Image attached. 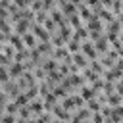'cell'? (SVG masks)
<instances>
[{
    "mask_svg": "<svg viewBox=\"0 0 123 123\" xmlns=\"http://www.w3.org/2000/svg\"><path fill=\"white\" fill-rule=\"evenodd\" d=\"M60 104H62V108L63 110H67V111H77L79 108H83L85 106V102H83V98L75 92V94H69L67 98H63V100H60Z\"/></svg>",
    "mask_w": 123,
    "mask_h": 123,
    "instance_id": "1",
    "label": "cell"
},
{
    "mask_svg": "<svg viewBox=\"0 0 123 123\" xmlns=\"http://www.w3.org/2000/svg\"><path fill=\"white\" fill-rule=\"evenodd\" d=\"M81 54H83L88 62H94V60L100 58L98 52H96V48H94V42H92V40H83V42H81Z\"/></svg>",
    "mask_w": 123,
    "mask_h": 123,
    "instance_id": "2",
    "label": "cell"
},
{
    "mask_svg": "<svg viewBox=\"0 0 123 123\" xmlns=\"http://www.w3.org/2000/svg\"><path fill=\"white\" fill-rule=\"evenodd\" d=\"M31 33L37 37V40H38V42H50V33H48L42 25L33 23V25H31Z\"/></svg>",
    "mask_w": 123,
    "mask_h": 123,
    "instance_id": "3",
    "label": "cell"
},
{
    "mask_svg": "<svg viewBox=\"0 0 123 123\" xmlns=\"http://www.w3.org/2000/svg\"><path fill=\"white\" fill-rule=\"evenodd\" d=\"M2 92H6V94L10 96V100H15V96L21 92V88L17 86V83H15L13 79H10L8 83H4V85H2Z\"/></svg>",
    "mask_w": 123,
    "mask_h": 123,
    "instance_id": "4",
    "label": "cell"
},
{
    "mask_svg": "<svg viewBox=\"0 0 123 123\" xmlns=\"http://www.w3.org/2000/svg\"><path fill=\"white\" fill-rule=\"evenodd\" d=\"M77 94H79V96L83 98V102L86 104V102H90V100H94L98 92H96V90H94V88H92L90 85H83V86H81V88L77 90Z\"/></svg>",
    "mask_w": 123,
    "mask_h": 123,
    "instance_id": "5",
    "label": "cell"
},
{
    "mask_svg": "<svg viewBox=\"0 0 123 123\" xmlns=\"http://www.w3.org/2000/svg\"><path fill=\"white\" fill-rule=\"evenodd\" d=\"M50 113H52V115H54L56 119H62V121H67V123L71 121V115H73L71 111H67V110H63L60 102H58V104H56V106L52 108V111H50Z\"/></svg>",
    "mask_w": 123,
    "mask_h": 123,
    "instance_id": "6",
    "label": "cell"
},
{
    "mask_svg": "<svg viewBox=\"0 0 123 123\" xmlns=\"http://www.w3.org/2000/svg\"><path fill=\"white\" fill-rule=\"evenodd\" d=\"M23 63H19V62H12L10 65H8V75H10V79H13V81H17L21 75H23Z\"/></svg>",
    "mask_w": 123,
    "mask_h": 123,
    "instance_id": "7",
    "label": "cell"
},
{
    "mask_svg": "<svg viewBox=\"0 0 123 123\" xmlns=\"http://www.w3.org/2000/svg\"><path fill=\"white\" fill-rule=\"evenodd\" d=\"M29 110H31L33 117H38L40 113H44V102H42V98H35L33 102H29Z\"/></svg>",
    "mask_w": 123,
    "mask_h": 123,
    "instance_id": "8",
    "label": "cell"
},
{
    "mask_svg": "<svg viewBox=\"0 0 123 123\" xmlns=\"http://www.w3.org/2000/svg\"><path fill=\"white\" fill-rule=\"evenodd\" d=\"M94 48H96V52H98V56H104V54H108V50L111 48L110 46V42H108V38H106V35H102L96 42H94Z\"/></svg>",
    "mask_w": 123,
    "mask_h": 123,
    "instance_id": "9",
    "label": "cell"
},
{
    "mask_svg": "<svg viewBox=\"0 0 123 123\" xmlns=\"http://www.w3.org/2000/svg\"><path fill=\"white\" fill-rule=\"evenodd\" d=\"M31 25H33V23H29L27 19H21V21H17V23L13 25V33L19 35V37H23V35H27V33L31 31Z\"/></svg>",
    "mask_w": 123,
    "mask_h": 123,
    "instance_id": "10",
    "label": "cell"
},
{
    "mask_svg": "<svg viewBox=\"0 0 123 123\" xmlns=\"http://www.w3.org/2000/svg\"><path fill=\"white\" fill-rule=\"evenodd\" d=\"M40 67H42V69L46 71V75H48V73H52V71L58 69V62H56L54 58H50V56H44L42 62H40Z\"/></svg>",
    "mask_w": 123,
    "mask_h": 123,
    "instance_id": "11",
    "label": "cell"
},
{
    "mask_svg": "<svg viewBox=\"0 0 123 123\" xmlns=\"http://www.w3.org/2000/svg\"><path fill=\"white\" fill-rule=\"evenodd\" d=\"M71 63H73V65H75V67H77L79 71H83L85 67H88V60H86V58H85V56H83L81 52H79V54H73V56H71Z\"/></svg>",
    "mask_w": 123,
    "mask_h": 123,
    "instance_id": "12",
    "label": "cell"
},
{
    "mask_svg": "<svg viewBox=\"0 0 123 123\" xmlns=\"http://www.w3.org/2000/svg\"><path fill=\"white\" fill-rule=\"evenodd\" d=\"M8 44H12V46L15 48V52H19V50H23V48H25L23 38H21L19 35H15V33H12V35L8 37Z\"/></svg>",
    "mask_w": 123,
    "mask_h": 123,
    "instance_id": "13",
    "label": "cell"
},
{
    "mask_svg": "<svg viewBox=\"0 0 123 123\" xmlns=\"http://www.w3.org/2000/svg\"><path fill=\"white\" fill-rule=\"evenodd\" d=\"M23 38V44H25V48H29V50H33V48H37V44H38V40H37V37L29 31L27 35H23L21 37Z\"/></svg>",
    "mask_w": 123,
    "mask_h": 123,
    "instance_id": "14",
    "label": "cell"
},
{
    "mask_svg": "<svg viewBox=\"0 0 123 123\" xmlns=\"http://www.w3.org/2000/svg\"><path fill=\"white\" fill-rule=\"evenodd\" d=\"M65 48H67V52H69L71 56H73V54H79V52H81V40H77V38L71 37V40H67Z\"/></svg>",
    "mask_w": 123,
    "mask_h": 123,
    "instance_id": "15",
    "label": "cell"
},
{
    "mask_svg": "<svg viewBox=\"0 0 123 123\" xmlns=\"http://www.w3.org/2000/svg\"><path fill=\"white\" fill-rule=\"evenodd\" d=\"M73 38H77V40H88V31H86V27L85 25H81V27H77V29H73Z\"/></svg>",
    "mask_w": 123,
    "mask_h": 123,
    "instance_id": "16",
    "label": "cell"
},
{
    "mask_svg": "<svg viewBox=\"0 0 123 123\" xmlns=\"http://www.w3.org/2000/svg\"><path fill=\"white\" fill-rule=\"evenodd\" d=\"M106 104H108L110 108H115V106H121V104H123V98H121L119 94L111 92L110 96H106Z\"/></svg>",
    "mask_w": 123,
    "mask_h": 123,
    "instance_id": "17",
    "label": "cell"
},
{
    "mask_svg": "<svg viewBox=\"0 0 123 123\" xmlns=\"http://www.w3.org/2000/svg\"><path fill=\"white\" fill-rule=\"evenodd\" d=\"M67 23L71 25V29H77V27L85 25V23H83V19H81V15H79V12H77V13H73V15H69V17H67Z\"/></svg>",
    "mask_w": 123,
    "mask_h": 123,
    "instance_id": "18",
    "label": "cell"
},
{
    "mask_svg": "<svg viewBox=\"0 0 123 123\" xmlns=\"http://www.w3.org/2000/svg\"><path fill=\"white\" fill-rule=\"evenodd\" d=\"M2 54H4V56L10 60V62H13V56H15V48H13L12 44H8V42H6V44L2 46Z\"/></svg>",
    "mask_w": 123,
    "mask_h": 123,
    "instance_id": "19",
    "label": "cell"
},
{
    "mask_svg": "<svg viewBox=\"0 0 123 123\" xmlns=\"http://www.w3.org/2000/svg\"><path fill=\"white\" fill-rule=\"evenodd\" d=\"M88 67H90V71H94V73H96V75H100V77H102V75H104V71H106L98 60H94V62H88Z\"/></svg>",
    "mask_w": 123,
    "mask_h": 123,
    "instance_id": "20",
    "label": "cell"
},
{
    "mask_svg": "<svg viewBox=\"0 0 123 123\" xmlns=\"http://www.w3.org/2000/svg\"><path fill=\"white\" fill-rule=\"evenodd\" d=\"M4 111H6V113H10V115H17V111H19V106H17L13 100H10V102L6 104V108H4Z\"/></svg>",
    "mask_w": 123,
    "mask_h": 123,
    "instance_id": "21",
    "label": "cell"
},
{
    "mask_svg": "<svg viewBox=\"0 0 123 123\" xmlns=\"http://www.w3.org/2000/svg\"><path fill=\"white\" fill-rule=\"evenodd\" d=\"M52 119H54V115L50 111H44L38 117H35V123H52Z\"/></svg>",
    "mask_w": 123,
    "mask_h": 123,
    "instance_id": "22",
    "label": "cell"
},
{
    "mask_svg": "<svg viewBox=\"0 0 123 123\" xmlns=\"http://www.w3.org/2000/svg\"><path fill=\"white\" fill-rule=\"evenodd\" d=\"M13 102H15L19 108H23V106H27V104H29V98L25 96V92H19V94L15 96V100H13Z\"/></svg>",
    "mask_w": 123,
    "mask_h": 123,
    "instance_id": "23",
    "label": "cell"
},
{
    "mask_svg": "<svg viewBox=\"0 0 123 123\" xmlns=\"http://www.w3.org/2000/svg\"><path fill=\"white\" fill-rule=\"evenodd\" d=\"M8 81H10V75H8V67L0 65V83L4 85V83H8Z\"/></svg>",
    "mask_w": 123,
    "mask_h": 123,
    "instance_id": "24",
    "label": "cell"
},
{
    "mask_svg": "<svg viewBox=\"0 0 123 123\" xmlns=\"http://www.w3.org/2000/svg\"><path fill=\"white\" fill-rule=\"evenodd\" d=\"M0 123H17V115H10V113H4L0 117Z\"/></svg>",
    "mask_w": 123,
    "mask_h": 123,
    "instance_id": "25",
    "label": "cell"
},
{
    "mask_svg": "<svg viewBox=\"0 0 123 123\" xmlns=\"http://www.w3.org/2000/svg\"><path fill=\"white\" fill-rule=\"evenodd\" d=\"M31 10L37 13V12H40L42 10V0H35V2H31Z\"/></svg>",
    "mask_w": 123,
    "mask_h": 123,
    "instance_id": "26",
    "label": "cell"
},
{
    "mask_svg": "<svg viewBox=\"0 0 123 123\" xmlns=\"http://www.w3.org/2000/svg\"><path fill=\"white\" fill-rule=\"evenodd\" d=\"M115 94H119L123 98V83L121 81H115Z\"/></svg>",
    "mask_w": 123,
    "mask_h": 123,
    "instance_id": "27",
    "label": "cell"
},
{
    "mask_svg": "<svg viewBox=\"0 0 123 123\" xmlns=\"http://www.w3.org/2000/svg\"><path fill=\"white\" fill-rule=\"evenodd\" d=\"M17 123H35V117H29V119H17Z\"/></svg>",
    "mask_w": 123,
    "mask_h": 123,
    "instance_id": "28",
    "label": "cell"
},
{
    "mask_svg": "<svg viewBox=\"0 0 123 123\" xmlns=\"http://www.w3.org/2000/svg\"><path fill=\"white\" fill-rule=\"evenodd\" d=\"M52 123H67V121H62V119H56V117H54V119H52Z\"/></svg>",
    "mask_w": 123,
    "mask_h": 123,
    "instance_id": "29",
    "label": "cell"
},
{
    "mask_svg": "<svg viewBox=\"0 0 123 123\" xmlns=\"http://www.w3.org/2000/svg\"><path fill=\"white\" fill-rule=\"evenodd\" d=\"M85 123H92V121H90V119H86V121H85Z\"/></svg>",
    "mask_w": 123,
    "mask_h": 123,
    "instance_id": "30",
    "label": "cell"
}]
</instances>
